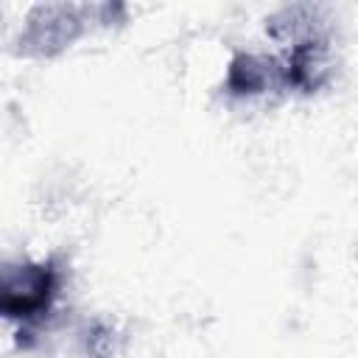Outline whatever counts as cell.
Instances as JSON below:
<instances>
[{
	"instance_id": "cell-1",
	"label": "cell",
	"mask_w": 358,
	"mask_h": 358,
	"mask_svg": "<svg viewBox=\"0 0 358 358\" xmlns=\"http://www.w3.org/2000/svg\"><path fill=\"white\" fill-rule=\"evenodd\" d=\"M59 285H62V271L56 260L8 266L3 271V288H0L3 316L20 322L22 330H31L50 313L59 296Z\"/></svg>"
},
{
	"instance_id": "cell-2",
	"label": "cell",
	"mask_w": 358,
	"mask_h": 358,
	"mask_svg": "<svg viewBox=\"0 0 358 358\" xmlns=\"http://www.w3.org/2000/svg\"><path fill=\"white\" fill-rule=\"evenodd\" d=\"M271 81H282L280 64H274L271 59L241 53V56H235V62L229 67L227 90L235 95H252V92H263Z\"/></svg>"
}]
</instances>
